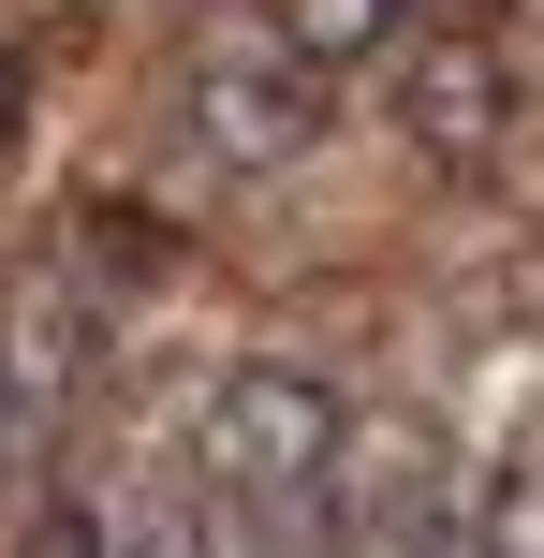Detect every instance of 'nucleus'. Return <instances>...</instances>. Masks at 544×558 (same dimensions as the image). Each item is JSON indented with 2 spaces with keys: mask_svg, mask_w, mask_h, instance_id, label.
Wrapping results in <instances>:
<instances>
[{
  "mask_svg": "<svg viewBox=\"0 0 544 558\" xmlns=\"http://www.w3.org/2000/svg\"><path fill=\"white\" fill-rule=\"evenodd\" d=\"M353 367L339 353H310V338H235L221 367H206V397H192V471H206V500H310L324 471H339V441H353Z\"/></svg>",
  "mask_w": 544,
  "mask_h": 558,
  "instance_id": "obj_1",
  "label": "nucleus"
},
{
  "mask_svg": "<svg viewBox=\"0 0 544 558\" xmlns=\"http://www.w3.org/2000/svg\"><path fill=\"white\" fill-rule=\"evenodd\" d=\"M118 353H133V308L59 251L45 221L0 235V397H15V412H45V426H74L88 397L118 383Z\"/></svg>",
  "mask_w": 544,
  "mask_h": 558,
  "instance_id": "obj_2",
  "label": "nucleus"
},
{
  "mask_svg": "<svg viewBox=\"0 0 544 558\" xmlns=\"http://www.w3.org/2000/svg\"><path fill=\"white\" fill-rule=\"evenodd\" d=\"M251 15L280 29L294 59H324V74H339V88H368V59L398 45V29L427 15V0H251Z\"/></svg>",
  "mask_w": 544,
  "mask_h": 558,
  "instance_id": "obj_3",
  "label": "nucleus"
},
{
  "mask_svg": "<svg viewBox=\"0 0 544 558\" xmlns=\"http://www.w3.org/2000/svg\"><path fill=\"white\" fill-rule=\"evenodd\" d=\"M45 485H59V426H45V412H15V397H0V544H15L29 514H45Z\"/></svg>",
  "mask_w": 544,
  "mask_h": 558,
  "instance_id": "obj_4",
  "label": "nucleus"
},
{
  "mask_svg": "<svg viewBox=\"0 0 544 558\" xmlns=\"http://www.w3.org/2000/svg\"><path fill=\"white\" fill-rule=\"evenodd\" d=\"M0 558H74V544H45V530H15V544H0Z\"/></svg>",
  "mask_w": 544,
  "mask_h": 558,
  "instance_id": "obj_5",
  "label": "nucleus"
}]
</instances>
